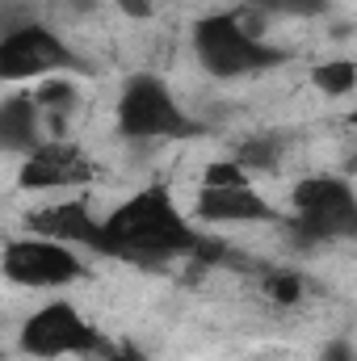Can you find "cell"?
Returning a JSON list of instances; mask_svg holds the SVG:
<instances>
[{"instance_id":"cell-1","label":"cell","mask_w":357,"mask_h":361,"mask_svg":"<svg viewBox=\"0 0 357 361\" xmlns=\"http://www.w3.org/2000/svg\"><path fill=\"white\" fill-rule=\"evenodd\" d=\"M206 244L193 227V219L177 206V197L164 185H143L126 193L114 210L101 214L97 252L114 257L122 265L160 269L185 257H198Z\"/></svg>"},{"instance_id":"cell-2","label":"cell","mask_w":357,"mask_h":361,"mask_svg":"<svg viewBox=\"0 0 357 361\" xmlns=\"http://www.w3.org/2000/svg\"><path fill=\"white\" fill-rule=\"evenodd\" d=\"M189 51L198 59V68L210 80H248V76H265L273 68H282L290 59V51L265 42L253 21L244 13L219 8V13H202L189 25Z\"/></svg>"},{"instance_id":"cell-3","label":"cell","mask_w":357,"mask_h":361,"mask_svg":"<svg viewBox=\"0 0 357 361\" xmlns=\"http://www.w3.org/2000/svg\"><path fill=\"white\" fill-rule=\"evenodd\" d=\"M114 126L126 143L135 147H156V143H177L198 135L193 114L177 101L169 80L156 72H135L122 80L118 101H114Z\"/></svg>"},{"instance_id":"cell-4","label":"cell","mask_w":357,"mask_h":361,"mask_svg":"<svg viewBox=\"0 0 357 361\" xmlns=\"http://www.w3.org/2000/svg\"><path fill=\"white\" fill-rule=\"evenodd\" d=\"M89 59L42 17L21 13L0 30V80L21 85V80H47V76H85Z\"/></svg>"},{"instance_id":"cell-5","label":"cell","mask_w":357,"mask_h":361,"mask_svg":"<svg viewBox=\"0 0 357 361\" xmlns=\"http://www.w3.org/2000/svg\"><path fill=\"white\" fill-rule=\"evenodd\" d=\"M286 231L307 248L345 244L357 235V193L353 185L337 173L303 177L290 189V214Z\"/></svg>"},{"instance_id":"cell-6","label":"cell","mask_w":357,"mask_h":361,"mask_svg":"<svg viewBox=\"0 0 357 361\" xmlns=\"http://www.w3.org/2000/svg\"><path fill=\"white\" fill-rule=\"evenodd\" d=\"M17 349L34 361H68V357L101 361L114 349V341L76 302L51 298V302H42L38 311L25 315V324L17 328Z\"/></svg>"},{"instance_id":"cell-7","label":"cell","mask_w":357,"mask_h":361,"mask_svg":"<svg viewBox=\"0 0 357 361\" xmlns=\"http://www.w3.org/2000/svg\"><path fill=\"white\" fill-rule=\"evenodd\" d=\"M0 273H4V281H13L21 290H68L89 273V261H85V252H76L68 244L42 240V235H21L0 248Z\"/></svg>"},{"instance_id":"cell-8","label":"cell","mask_w":357,"mask_h":361,"mask_svg":"<svg viewBox=\"0 0 357 361\" xmlns=\"http://www.w3.org/2000/svg\"><path fill=\"white\" fill-rule=\"evenodd\" d=\"M189 219L210 223V227H248V223H273L277 210L265 193H257L253 180H244V185H198Z\"/></svg>"},{"instance_id":"cell-9","label":"cell","mask_w":357,"mask_h":361,"mask_svg":"<svg viewBox=\"0 0 357 361\" xmlns=\"http://www.w3.org/2000/svg\"><path fill=\"white\" fill-rule=\"evenodd\" d=\"M21 189H72V185H89L92 180V160L89 152H80L76 143H63V139H42L34 152L21 156Z\"/></svg>"},{"instance_id":"cell-10","label":"cell","mask_w":357,"mask_h":361,"mask_svg":"<svg viewBox=\"0 0 357 361\" xmlns=\"http://www.w3.org/2000/svg\"><path fill=\"white\" fill-rule=\"evenodd\" d=\"M25 231L42 235V240H55V244H68L76 252H97L101 214L80 197H59V202H47V206L30 210L25 214Z\"/></svg>"},{"instance_id":"cell-11","label":"cell","mask_w":357,"mask_h":361,"mask_svg":"<svg viewBox=\"0 0 357 361\" xmlns=\"http://www.w3.org/2000/svg\"><path fill=\"white\" fill-rule=\"evenodd\" d=\"M42 114L34 105L30 92H17V97H4L0 101V152H34L42 143Z\"/></svg>"},{"instance_id":"cell-12","label":"cell","mask_w":357,"mask_h":361,"mask_svg":"<svg viewBox=\"0 0 357 361\" xmlns=\"http://www.w3.org/2000/svg\"><path fill=\"white\" fill-rule=\"evenodd\" d=\"M311 85L324 92V97H349L357 89V63L349 55H332V59H324V63H315L311 68Z\"/></svg>"},{"instance_id":"cell-13","label":"cell","mask_w":357,"mask_h":361,"mask_svg":"<svg viewBox=\"0 0 357 361\" xmlns=\"http://www.w3.org/2000/svg\"><path fill=\"white\" fill-rule=\"evenodd\" d=\"M248 13H257L261 21H277V17H320V13H328V0H248Z\"/></svg>"},{"instance_id":"cell-14","label":"cell","mask_w":357,"mask_h":361,"mask_svg":"<svg viewBox=\"0 0 357 361\" xmlns=\"http://www.w3.org/2000/svg\"><path fill=\"white\" fill-rule=\"evenodd\" d=\"M265 294L273 298V302H282V307H294V302L303 298V281H298V277L277 273V277H269V281H265Z\"/></svg>"},{"instance_id":"cell-15","label":"cell","mask_w":357,"mask_h":361,"mask_svg":"<svg viewBox=\"0 0 357 361\" xmlns=\"http://www.w3.org/2000/svg\"><path fill=\"white\" fill-rule=\"evenodd\" d=\"M320 361H357V349L349 336H337V341H324L320 349Z\"/></svg>"},{"instance_id":"cell-16","label":"cell","mask_w":357,"mask_h":361,"mask_svg":"<svg viewBox=\"0 0 357 361\" xmlns=\"http://www.w3.org/2000/svg\"><path fill=\"white\" fill-rule=\"evenodd\" d=\"M118 8H122L126 17H152V13H156L152 0H118Z\"/></svg>"},{"instance_id":"cell-17","label":"cell","mask_w":357,"mask_h":361,"mask_svg":"<svg viewBox=\"0 0 357 361\" xmlns=\"http://www.w3.org/2000/svg\"><path fill=\"white\" fill-rule=\"evenodd\" d=\"M101 361H147V357H143V353H135V349H122V345H114V349H109Z\"/></svg>"},{"instance_id":"cell-18","label":"cell","mask_w":357,"mask_h":361,"mask_svg":"<svg viewBox=\"0 0 357 361\" xmlns=\"http://www.w3.org/2000/svg\"><path fill=\"white\" fill-rule=\"evenodd\" d=\"M0 361H4V349H0Z\"/></svg>"}]
</instances>
